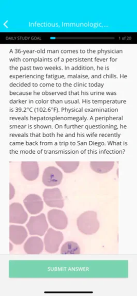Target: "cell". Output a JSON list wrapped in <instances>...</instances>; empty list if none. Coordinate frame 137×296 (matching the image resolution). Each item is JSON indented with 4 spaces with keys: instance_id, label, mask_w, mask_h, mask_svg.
<instances>
[{
    "instance_id": "cell-5",
    "label": "cell",
    "mask_w": 137,
    "mask_h": 296,
    "mask_svg": "<svg viewBox=\"0 0 137 296\" xmlns=\"http://www.w3.org/2000/svg\"><path fill=\"white\" fill-rule=\"evenodd\" d=\"M63 174L54 166H50L46 168L42 175V181L44 184L48 187H54L62 183Z\"/></svg>"
},
{
    "instance_id": "cell-14",
    "label": "cell",
    "mask_w": 137,
    "mask_h": 296,
    "mask_svg": "<svg viewBox=\"0 0 137 296\" xmlns=\"http://www.w3.org/2000/svg\"><path fill=\"white\" fill-rule=\"evenodd\" d=\"M56 163L66 174L74 172L78 169L80 164V162H56Z\"/></svg>"
},
{
    "instance_id": "cell-9",
    "label": "cell",
    "mask_w": 137,
    "mask_h": 296,
    "mask_svg": "<svg viewBox=\"0 0 137 296\" xmlns=\"http://www.w3.org/2000/svg\"><path fill=\"white\" fill-rule=\"evenodd\" d=\"M21 172L24 178L29 181L36 180L40 174V168L37 162H22Z\"/></svg>"
},
{
    "instance_id": "cell-6",
    "label": "cell",
    "mask_w": 137,
    "mask_h": 296,
    "mask_svg": "<svg viewBox=\"0 0 137 296\" xmlns=\"http://www.w3.org/2000/svg\"><path fill=\"white\" fill-rule=\"evenodd\" d=\"M48 221L52 226L58 230H64L68 225V217L62 210L52 209L48 213Z\"/></svg>"
},
{
    "instance_id": "cell-3",
    "label": "cell",
    "mask_w": 137,
    "mask_h": 296,
    "mask_svg": "<svg viewBox=\"0 0 137 296\" xmlns=\"http://www.w3.org/2000/svg\"><path fill=\"white\" fill-rule=\"evenodd\" d=\"M64 240V236L62 232L50 228L44 238L46 251L50 254L57 253Z\"/></svg>"
},
{
    "instance_id": "cell-13",
    "label": "cell",
    "mask_w": 137,
    "mask_h": 296,
    "mask_svg": "<svg viewBox=\"0 0 137 296\" xmlns=\"http://www.w3.org/2000/svg\"><path fill=\"white\" fill-rule=\"evenodd\" d=\"M60 253L62 255H80V248L78 243L70 241L62 246Z\"/></svg>"
},
{
    "instance_id": "cell-8",
    "label": "cell",
    "mask_w": 137,
    "mask_h": 296,
    "mask_svg": "<svg viewBox=\"0 0 137 296\" xmlns=\"http://www.w3.org/2000/svg\"><path fill=\"white\" fill-rule=\"evenodd\" d=\"M24 206L29 213L38 214L44 208V202L40 196L32 194L27 196L24 200Z\"/></svg>"
},
{
    "instance_id": "cell-16",
    "label": "cell",
    "mask_w": 137,
    "mask_h": 296,
    "mask_svg": "<svg viewBox=\"0 0 137 296\" xmlns=\"http://www.w3.org/2000/svg\"><path fill=\"white\" fill-rule=\"evenodd\" d=\"M10 251H11L12 250V249L13 247L12 245L11 244H10Z\"/></svg>"
},
{
    "instance_id": "cell-1",
    "label": "cell",
    "mask_w": 137,
    "mask_h": 296,
    "mask_svg": "<svg viewBox=\"0 0 137 296\" xmlns=\"http://www.w3.org/2000/svg\"><path fill=\"white\" fill-rule=\"evenodd\" d=\"M77 225L79 230L84 235H94L100 228L97 213L93 211L84 212L78 218Z\"/></svg>"
},
{
    "instance_id": "cell-12",
    "label": "cell",
    "mask_w": 137,
    "mask_h": 296,
    "mask_svg": "<svg viewBox=\"0 0 137 296\" xmlns=\"http://www.w3.org/2000/svg\"><path fill=\"white\" fill-rule=\"evenodd\" d=\"M114 166V162H90V167L94 172L104 174L108 173Z\"/></svg>"
},
{
    "instance_id": "cell-4",
    "label": "cell",
    "mask_w": 137,
    "mask_h": 296,
    "mask_svg": "<svg viewBox=\"0 0 137 296\" xmlns=\"http://www.w3.org/2000/svg\"><path fill=\"white\" fill-rule=\"evenodd\" d=\"M42 196L44 203L50 207L62 209L64 206V200L58 188L45 189Z\"/></svg>"
},
{
    "instance_id": "cell-7",
    "label": "cell",
    "mask_w": 137,
    "mask_h": 296,
    "mask_svg": "<svg viewBox=\"0 0 137 296\" xmlns=\"http://www.w3.org/2000/svg\"><path fill=\"white\" fill-rule=\"evenodd\" d=\"M28 215L23 206L18 202H14L10 206V223L24 224L28 220Z\"/></svg>"
},
{
    "instance_id": "cell-2",
    "label": "cell",
    "mask_w": 137,
    "mask_h": 296,
    "mask_svg": "<svg viewBox=\"0 0 137 296\" xmlns=\"http://www.w3.org/2000/svg\"><path fill=\"white\" fill-rule=\"evenodd\" d=\"M26 227L30 235L42 237L48 230L49 226L46 215L42 213L38 216L30 217Z\"/></svg>"
},
{
    "instance_id": "cell-15",
    "label": "cell",
    "mask_w": 137,
    "mask_h": 296,
    "mask_svg": "<svg viewBox=\"0 0 137 296\" xmlns=\"http://www.w3.org/2000/svg\"><path fill=\"white\" fill-rule=\"evenodd\" d=\"M10 199L11 200L14 197V186H12V185L11 183L10 184Z\"/></svg>"
},
{
    "instance_id": "cell-10",
    "label": "cell",
    "mask_w": 137,
    "mask_h": 296,
    "mask_svg": "<svg viewBox=\"0 0 137 296\" xmlns=\"http://www.w3.org/2000/svg\"><path fill=\"white\" fill-rule=\"evenodd\" d=\"M28 237V232L23 226L10 225V240L15 245H22Z\"/></svg>"
},
{
    "instance_id": "cell-11",
    "label": "cell",
    "mask_w": 137,
    "mask_h": 296,
    "mask_svg": "<svg viewBox=\"0 0 137 296\" xmlns=\"http://www.w3.org/2000/svg\"><path fill=\"white\" fill-rule=\"evenodd\" d=\"M24 248L28 255H39L43 251L44 243L39 237H32L28 239Z\"/></svg>"
}]
</instances>
